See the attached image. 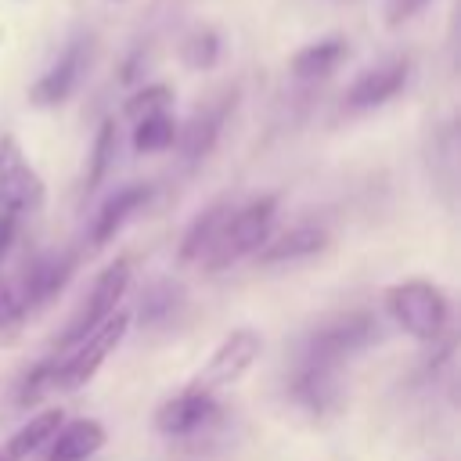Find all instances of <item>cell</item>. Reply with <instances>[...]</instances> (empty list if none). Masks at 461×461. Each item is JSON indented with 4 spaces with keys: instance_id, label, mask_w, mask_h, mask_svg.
Instances as JSON below:
<instances>
[{
    "instance_id": "22",
    "label": "cell",
    "mask_w": 461,
    "mask_h": 461,
    "mask_svg": "<svg viewBox=\"0 0 461 461\" xmlns=\"http://www.w3.org/2000/svg\"><path fill=\"white\" fill-rule=\"evenodd\" d=\"M115 144H119V133H115V119H104L97 126V137H94V148H90V166H86V191H97L101 180L112 173L115 166Z\"/></svg>"
},
{
    "instance_id": "7",
    "label": "cell",
    "mask_w": 461,
    "mask_h": 461,
    "mask_svg": "<svg viewBox=\"0 0 461 461\" xmlns=\"http://www.w3.org/2000/svg\"><path fill=\"white\" fill-rule=\"evenodd\" d=\"M288 396L295 400L299 411H306L310 418H331L342 411V378H339V364L328 360H313L299 353V364L288 375Z\"/></svg>"
},
{
    "instance_id": "15",
    "label": "cell",
    "mask_w": 461,
    "mask_h": 461,
    "mask_svg": "<svg viewBox=\"0 0 461 461\" xmlns=\"http://www.w3.org/2000/svg\"><path fill=\"white\" fill-rule=\"evenodd\" d=\"M328 249V230L321 223H295L288 230H281L277 238H267L256 252L263 267H277V263H295L306 256H317Z\"/></svg>"
},
{
    "instance_id": "24",
    "label": "cell",
    "mask_w": 461,
    "mask_h": 461,
    "mask_svg": "<svg viewBox=\"0 0 461 461\" xmlns=\"http://www.w3.org/2000/svg\"><path fill=\"white\" fill-rule=\"evenodd\" d=\"M25 321H29V310L18 295V288L0 277V346H14L25 331Z\"/></svg>"
},
{
    "instance_id": "10",
    "label": "cell",
    "mask_w": 461,
    "mask_h": 461,
    "mask_svg": "<svg viewBox=\"0 0 461 461\" xmlns=\"http://www.w3.org/2000/svg\"><path fill=\"white\" fill-rule=\"evenodd\" d=\"M259 349H263V335H259V331H252V328H234V331L216 346V353L209 357V364L198 371L194 385L216 393V389H223V385H230V382H238V378L259 360Z\"/></svg>"
},
{
    "instance_id": "25",
    "label": "cell",
    "mask_w": 461,
    "mask_h": 461,
    "mask_svg": "<svg viewBox=\"0 0 461 461\" xmlns=\"http://www.w3.org/2000/svg\"><path fill=\"white\" fill-rule=\"evenodd\" d=\"M169 104H173V90L166 83H148V86H140L126 97L122 112L130 119H140V115H151V112H169Z\"/></svg>"
},
{
    "instance_id": "18",
    "label": "cell",
    "mask_w": 461,
    "mask_h": 461,
    "mask_svg": "<svg viewBox=\"0 0 461 461\" xmlns=\"http://www.w3.org/2000/svg\"><path fill=\"white\" fill-rule=\"evenodd\" d=\"M61 421H65L61 407H47V411H40V414L29 418L18 432L7 436V443L0 447V461H25L29 454H36V450L54 436V429H58Z\"/></svg>"
},
{
    "instance_id": "14",
    "label": "cell",
    "mask_w": 461,
    "mask_h": 461,
    "mask_svg": "<svg viewBox=\"0 0 461 461\" xmlns=\"http://www.w3.org/2000/svg\"><path fill=\"white\" fill-rule=\"evenodd\" d=\"M148 198H151V184H126V187H119L108 202H101V209H97V216H94V227H90V245H94V249L108 245V241L126 227V220L137 216V212L148 205Z\"/></svg>"
},
{
    "instance_id": "12",
    "label": "cell",
    "mask_w": 461,
    "mask_h": 461,
    "mask_svg": "<svg viewBox=\"0 0 461 461\" xmlns=\"http://www.w3.org/2000/svg\"><path fill=\"white\" fill-rule=\"evenodd\" d=\"M76 274V252H40L25 263L22 270V285L18 295L25 303V310H40L47 306Z\"/></svg>"
},
{
    "instance_id": "3",
    "label": "cell",
    "mask_w": 461,
    "mask_h": 461,
    "mask_svg": "<svg viewBox=\"0 0 461 461\" xmlns=\"http://www.w3.org/2000/svg\"><path fill=\"white\" fill-rule=\"evenodd\" d=\"M378 339H382V328H378L375 313H367V310H349V313H339V317L321 321V324L306 335L303 357L328 360V364H342V360H349V357L371 349Z\"/></svg>"
},
{
    "instance_id": "13",
    "label": "cell",
    "mask_w": 461,
    "mask_h": 461,
    "mask_svg": "<svg viewBox=\"0 0 461 461\" xmlns=\"http://www.w3.org/2000/svg\"><path fill=\"white\" fill-rule=\"evenodd\" d=\"M234 97H238L234 90H223L220 97H212L209 104H202V108L184 122V130H176V148H180V155H184L187 166L202 162V158L216 148L220 130H223L227 115L234 112Z\"/></svg>"
},
{
    "instance_id": "11",
    "label": "cell",
    "mask_w": 461,
    "mask_h": 461,
    "mask_svg": "<svg viewBox=\"0 0 461 461\" xmlns=\"http://www.w3.org/2000/svg\"><path fill=\"white\" fill-rule=\"evenodd\" d=\"M216 421H220V403L209 389H198V385L169 396L155 411V429L162 436H194Z\"/></svg>"
},
{
    "instance_id": "19",
    "label": "cell",
    "mask_w": 461,
    "mask_h": 461,
    "mask_svg": "<svg viewBox=\"0 0 461 461\" xmlns=\"http://www.w3.org/2000/svg\"><path fill=\"white\" fill-rule=\"evenodd\" d=\"M227 212H230V202H227V198H216L212 205H205V209L191 220V227L184 230V241H180V263L202 259V252L212 245V238H216V230H220V223H223Z\"/></svg>"
},
{
    "instance_id": "23",
    "label": "cell",
    "mask_w": 461,
    "mask_h": 461,
    "mask_svg": "<svg viewBox=\"0 0 461 461\" xmlns=\"http://www.w3.org/2000/svg\"><path fill=\"white\" fill-rule=\"evenodd\" d=\"M220 32L216 29H209V25H198L194 32H187V40L180 43V58H184V65L187 68H194V72H205V68H212L216 61H220Z\"/></svg>"
},
{
    "instance_id": "8",
    "label": "cell",
    "mask_w": 461,
    "mask_h": 461,
    "mask_svg": "<svg viewBox=\"0 0 461 461\" xmlns=\"http://www.w3.org/2000/svg\"><path fill=\"white\" fill-rule=\"evenodd\" d=\"M411 79V58L407 54H393L371 68H364L342 94V112L349 115H364V112H375L382 104H389Z\"/></svg>"
},
{
    "instance_id": "16",
    "label": "cell",
    "mask_w": 461,
    "mask_h": 461,
    "mask_svg": "<svg viewBox=\"0 0 461 461\" xmlns=\"http://www.w3.org/2000/svg\"><path fill=\"white\" fill-rule=\"evenodd\" d=\"M50 439L54 443L47 450V461H86L104 447L108 432L94 418H72V421H61Z\"/></svg>"
},
{
    "instance_id": "27",
    "label": "cell",
    "mask_w": 461,
    "mask_h": 461,
    "mask_svg": "<svg viewBox=\"0 0 461 461\" xmlns=\"http://www.w3.org/2000/svg\"><path fill=\"white\" fill-rule=\"evenodd\" d=\"M429 0H385V7H382V14H385V25L389 29H396V25H403V22H411L421 7H425Z\"/></svg>"
},
{
    "instance_id": "4",
    "label": "cell",
    "mask_w": 461,
    "mask_h": 461,
    "mask_svg": "<svg viewBox=\"0 0 461 461\" xmlns=\"http://www.w3.org/2000/svg\"><path fill=\"white\" fill-rule=\"evenodd\" d=\"M130 324H133V313H130V310H112V313H108L90 335H83V339L76 342V349L58 364L54 385L65 389V393L86 385V382L97 375V367L115 353V346L126 339Z\"/></svg>"
},
{
    "instance_id": "2",
    "label": "cell",
    "mask_w": 461,
    "mask_h": 461,
    "mask_svg": "<svg viewBox=\"0 0 461 461\" xmlns=\"http://www.w3.org/2000/svg\"><path fill=\"white\" fill-rule=\"evenodd\" d=\"M385 310L418 342H436L443 335V328H447V317H450L447 295L425 277L396 281L385 292Z\"/></svg>"
},
{
    "instance_id": "17",
    "label": "cell",
    "mask_w": 461,
    "mask_h": 461,
    "mask_svg": "<svg viewBox=\"0 0 461 461\" xmlns=\"http://www.w3.org/2000/svg\"><path fill=\"white\" fill-rule=\"evenodd\" d=\"M346 54H349L346 36H321V40L299 47V50L292 54L288 68H292V76H295L299 83H317V79L331 76V72L346 61Z\"/></svg>"
},
{
    "instance_id": "5",
    "label": "cell",
    "mask_w": 461,
    "mask_h": 461,
    "mask_svg": "<svg viewBox=\"0 0 461 461\" xmlns=\"http://www.w3.org/2000/svg\"><path fill=\"white\" fill-rule=\"evenodd\" d=\"M90 54H94V36L90 32H76L61 47V54L40 72V79L29 86V104L32 108H58V104H65L76 94L83 72L90 68Z\"/></svg>"
},
{
    "instance_id": "1",
    "label": "cell",
    "mask_w": 461,
    "mask_h": 461,
    "mask_svg": "<svg viewBox=\"0 0 461 461\" xmlns=\"http://www.w3.org/2000/svg\"><path fill=\"white\" fill-rule=\"evenodd\" d=\"M274 216H277V198L274 194H259L252 202H245L241 209H230L212 238V245L202 252L205 270L220 274L227 267H234L238 259L252 256L274 230Z\"/></svg>"
},
{
    "instance_id": "9",
    "label": "cell",
    "mask_w": 461,
    "mask_h": 461,
    "mask_svg": "<svg viewBox=\"0 0 461 461\" xmlns=\"http://www.w3.org/2000/svg\"><path fill=\"white\" fill-rule=\"evenodd\" d=\"M43 198H47V191H43L40 173L25 158L22 144L11 133H4L0 137V205L14 209L22 216V212H36L43 205Z\"/></svg>"
},
{
    "instance_id": "6",
    "label": "cell",
    "mask_w": 461,
    "mask_h": 461,
    "mask_svg": "<svg viewBox=\"0 0 461 461\" xmlns=\"http://www.w3.org/2000/svg\"><path fill=\"white\" fill-rule=\"evenodd\" d=\"M130 274H133L130 259H115V263H108V267L97 274V281L90 285L83 306L72 313L68 328L58 335V346H76L83 335H90V331H94V328L119 306V299L126 295V288H130Z\"/></svg>"
},
{
    "instance_id": "20",
    "label": "cell",
    "mask_w": 461,
    "mask_h": 461,
    "mask_svg": "<svg viewBox=\"0 0 461 461\" xmlns=\"http://www.w3.org/2000/svg\"><path fill=\"white\" fill-rule=\"evenodd\" d=\"M173 144H176V122L169 119V112H151V115L133 119V151L137 155H158Z\"/></svg>"
},
{
    "instance_id": "26",
    "label": "cell",
    "mask_w": 461,
    "mask_h": 461,
    "mask_svg": "<svg viewBox=\"0 0 461 461\" xmlns=\"http://www.w3.org/2000/svg\"><path fill=\"white\" fill-rule=\"evenodd\" d=\"M54 375H58V360H54V357L40 360V364L25 375V382H22V389H18V403H22V407L36 403L47 389H54Z\"/></svg>"
},
{
    "instance_id": "21",
    "label": "cell",
    "mask_w": 461,
    "mask_h": 461,
    "mask_svg": "<svg viewBox=\"0 0 461 461\" xmlns=\"http://www.w3.org/2000/svg\"><path fill=\"white\" fill-rule=\"evenodd\" d=\"M180 303H184L180 285H173V281H155L151 288H144L137 313H140L144 324H166L169 317H176Z\"/></svg>"
},
{
    "instance_id": "28",
    "label": "cell",
    "mask_w": 461,
    "mask_h": 461,
    "mask_svg": "<svg viewBox=\"0 0 461 461\" xmlns=\"http://www.w3.org/2000/svg\"><path fill=\"white\" fill-rule=\"evenodd\" d=\"M14 238H18V212L7 209V205H0V263L11 256Z\"/></svg>"
}]
</instances>
